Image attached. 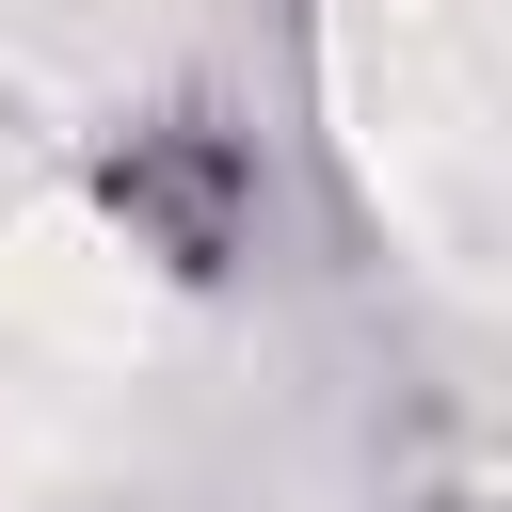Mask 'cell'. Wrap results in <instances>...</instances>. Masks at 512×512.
Wrapping results in <instances>:
<instances>
[{
    "label": "cell",
    "mask_w": 512,
    "mask_h": 512,
    "mask_svg": "<svg viewBox=\"0 0 512 512\" xmlns=\"http://www.w3.org/2000/svg\"><path fill=\"white\" fill-rule=\"evenodd\" d=\"M80 192H96V224H112L144 272H176V288H224V272L256 256V208H272V176H256V144H240L224 112H144V128H112Z\"/></svg>",
    "instance_id": "1"
}]
</instances>
